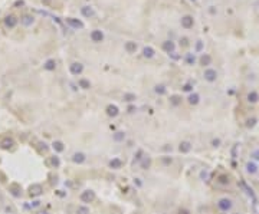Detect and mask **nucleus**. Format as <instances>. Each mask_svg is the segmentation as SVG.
Listing matches in <instances>:
<instances>
[{"label":"nucleus","instance_id":"nucleus-12","mask_svg":"<svg viewBox=\"0 0 259 214\" xmlns=\"http://www.w3.org/2000/svg\"><path fill=\"white\" fill-rule=\"evenodd\" d=\"M72 161L75 162V164H82V162L85 161V154H82V152H76V154H73Z\"/></svg>","mask_w":259,"mask_h":214},{"label":"nucleus","instance_id":"nucleus-43","mask_svg":"<svg viewBox=\"0 0 259 214\" xmlns=\"http://www.w3.org/2000/svg\"><path fill=\"white\" fill-rule=\"evenodd\" d=\"M201 47H203L201 42H197V45H196V49H197V50H201Z\"/></svg>","mask_w":259,"mask_h":214},{"label":"nucleus","instance_id":"nucleus-7","mask_svg":"<svg viewBox=\"0 0 259 214\" xmlns=\"http://www.w3.org/2000/svg\"><path fill=\"white\" fill-rule=\"evenodd\" d=\"M66 22H68V25H69V26L75 27V29H81V27H84V23H82L81 20L73 19V17H69V19H66Z\"/></svg>","mask_w":259,"mask_h":214},{"label":"nucleus","instance_id":"nucleus-36","mask_svg":"<svg viewBox=\"0 0 259 214\" xmlns=\"http://www.w3.org/2000/svg\"><path fill=\"white\" fill-rule=\"evenodd\" d=\"M170 102H171L173 105H179V104H180V98L176 96V95H174V96L170 98Z\"/></svg>","mask_w":259,"mask_h":214},{"label":"nucleus","instance_id":"nucleus-27","mask_svg":"<svg viewBox=\"0 0 259 214\" xmlns=\"http://www.w3.org/2000/svg\"><path fill=\"white\" fill-rule=\"evenodd\" d=\"M258 99H259V95L256 92H251V93L248 95V101H249V102H256Z\"/></svg>","mask_w":259,"mask_h":214},{"label":"nucleus","instance_id":"nucleus-19","mask_svg":"<svg viewBox=\"0 0 259 214\" xmlns=\"http://www.w3.org/2000/svg\"><path fill=\"white\" fill-rule=\"evenodd\" d=\"M154 49L153 47H150V46H145L144 49H142V55L145 56V58H153L154 56Z\"/></svg>","mask_w":259,"mask_h":214},{"label":"nucleus","instance_id":"nucleus-30","mask_svg":"<svg viewBox=\"0 0 259 214\" xmlns=\"http://www.w3.org/2000/svg\"><path fill=\"white\" fill-rule=\"evenodd\" d=\"M124 138H125L124 132H117V134H114V139L115 141H124Z\"/></svg>","mask_w":259,"mask_h":214},{"label":"nucleus","instance_id":"nucleus-18","mask_svg":"<svg viewBox=\"0 0 259 214\" xmlns=\"http://www.w3.org/2000/svg\"><path fill=\"white\" fill-rule=\"evenodd\" d=\"M125 50L128 53H134L137 50V43L136 42H127L125 43Z\"/></svg>","mask_w":259,"mask_h":214},{"label":"nucleus","instance_id":"nucleus-42","mask_svg":"<svg viewBox=\"0 0 259 214\" xmlns=\"http://www.w3.org/2000/svg\"><path fill=\"white\" fill-rule=\"evenodd\" d=\"M25 3H23V0H17L16 3H14V6H23Z\"/></svg>","mask_w":259,"mask_h":214},{"label":"nucleus","instance_id":"nucleus-32","mask_svg":"<svg viewBox=\"0 0 259 214\" xmlns=\"http://www.w3.org/2000/svg\"><path fill=\"white\" fill-rule=\"evenodd\" d=\"M76 214H89V208L88 207H78Z\"/></svg>","mask_w":259,"mask_h":214},{"label":"nucleus","instance_id":"nucleus-5","mask_svg":"<svg viewBox=\"0 0 259 214\" xmlns=\"http://www.w3.org/2000/svg\"><path fill=\"white\" fill-rule=\"evenodd\" d=\"M13 145H14V141H13L12 138H3L2 142H0V147L3 149H12Z\"/></svg>","mask_w":259,"mask_h":214},{"label":"nucleus","instance_id":"nucleus-31","mask_svg":"<svg viewBox=\"0 0 259 214\" xmlns=\"http://www.w3.org/2000/svg\"><path fill=\"white\" fill-rule=\"evenodd\" d=\"M255 124H256V118H249V119L246 121V127H248V128H253Z\"/></svg>","mask_w":259,"mask_h":214},{"label":"nucleus","instance_id":"nucleus-11","mask_svg":"<svg viewBox=\"0 0 259 214\" xmlns=\"http://www.w3.org/2000/svg\"><path fill=\"white\" fill-rule=\"evenodd\" d=\"M5 25H6V26H9V27H14L16 25H17V19H16L14 16H12V14H10V16H7L6 19H5Z\"/></svg>","mask_w":259,"mask_h":214},{"label":"nucleus","instance_id":"nucleus-39","mask_svg":"<svg viewBox=\"0 0 259 214\" xmlns=\"http://www.w3.org/2000/svg\"><path fill=\"white\" fill-rule=\"evenodd\" d=\"M183 89H184V91H187V92H190L192 89H193V86H192L190 84H186V85H184V88H183Z\"/></svg>","mask_w":259,"mask_h":214},{"label":"nucleus","instance_id":"nucleus-3","mask_svg":"<svg viewBox=\"0 0 259 214\" xmlns=\"http://www.w3.org/2000/svg\"><path fill=\"white\" fill-rule=\"evenodd\" d=\"M219 208L222 210V211H227V210H230L232 208V201L229 200V198H222V200L219 201Z\"/></svg>","mask_w":259,"mask_h":214},{"label":"nucleus","instance_id":"nucleus-1","mask_svg":"<svg viewBox=\"0 0 259 214\" xmlns=\"http://www.w3.org/2000/svg\"><path fill=\"white\" fill-rule=\"evenodd\" d=\"M94 200H95V193L92 190H86L81 194V201H84V203H91Z\"/></svg>","mask_w":259,"mask_h":214},{"label":"nucleus","instance_id":"nucleus-44","mask_svg":"<svg viewBox=\"0 0 259 214\" xmlns=\"http://www.w3.org/2000/svg\"><path fill=\"white\" fill-rule=\"evenodd\" d=\"M39 206H40V201H33V204H32V207H39Z\"/></svg>","mask_w":259,"mask_h":214},{"label":"nucleus","instance_id":"nucleus-45","mask_svg":"<svg viewBox=\"0 0 259 214\" xmlns=\"http://www.w3.org/2000/svg\"><path fill=\"white\" fill-rule=\"evenodd\" d=\"M181 42H183V46H187V39H186V38H183Z\"/></svg>","mask_w":259,"mask_h":214},{"label":"nucleus","instance_id":"nucleus-23","mask_svg":"<svg viewBox=\"0 0 259 214\" xmlns=\"http://www.w3.org/2000/svg\"><path fill=\"white\" fill-rule=\"evenodd\" d=\"M10 190H12V194L14 195V197H20V194H22V190H20L19 185H16V184H13L12 187H10Z\"/></svg>","mask_w":259,"mask_h":214},{"label":"nucleus","instance_id":"nucleus-47","mask_svg":"<svg viewBox=\"0 0 259 214\" xmlns=\"http://www.w3.org/2000/svg\"><path fill=\"white\" fill-rule=\"evenodd\" d=\"M39 214H45V213H39Z\"/></svg>","mask_w":259,"mask_h":214},{"label":"nucleus","instance_id":"nucleus-34","mask_svg":"<svg viewBox=\"0 0 259 214\" xmlns=\"http://www.w3.org/2000/svg\"><path fill=\"white\" fill-rule=\"evenodd\" d=\"M124 99H125L127 102H133V101L136 99V95H134V93H125V95H124Z\"/></svg>","mask_w":259,"mask_h":214},{"label":"nucleus","instance_id":"nucleus-16","mask_svg":"<svg viewBox=\"0 0 259 214\" xmlns=\"http://www.w3.org/2000/svg\"><path fill=\"white\" fill-rule=\"evenodd\" d=\"M43 68H45L46 71H55V68H56V62H55L53 59H49V60H46L45 62Z\"/></svg>","mask_w":259,"mask_h":214},{"label":"nucleus","instance_id":"nucleus-41","mask_svg":"<svg viewBox=\"0 0 259 214\" xmlns=\"http://www.w3.org/2000/svg\"><path fill=\"white\" fill-rule=\"evenodd\" d=\"M219 144H220V139H213V141H212V145H213V147H219Z\"/></svg>","mask_w":259,"mask_h":214},{"label":"nucleus","instance_id":"nucleus-9","mask_svg":"<svg viewBox=\"0 0 259 214\" xmlns=\"http://www.w3.org/2000/svg\"><path fill=\"white\" fill-rule=\"evenodd\" d=\"M82 71H84V66L81 65V63L75 62V63H72L71 65V73L72 75H79V73H82Z\"/></svg>","mask_w":259,"mask_h":214},{"label":"nucleus","instance_id":"nucleus-17","mask_svg":"<svg viewBox=\"0 0 259 214\" xmlns=\"http://www.w3.org/2000/svg\"><path fill=\"white\" fill-rule=\"evenodd\" d=\"M121 165H123V161H121L120 158H112L110 161V167L111 168H114V170L121 168Z\"/></svg>","mask_w":259,"mask_h":214},{"label":"nucleus","instance_id":"nucleus-20","mask_svg":"<svg viewBox=\"0 0 259 214\" xmlns=\"http://www.w3.org/2000/svg\"><path fill=\"white\" fill-rule=\"evenodd\" d=\"M20 22H22L25 26H30V25L33 23V17L32 16H29V14H25V16H22Z\"/></svg>","mask_w":259,"mask_h":214},{"label":"nucleus","instance_id":"nucleus-25","mask_svg":"<svg viewBox=\"0 0 259 214\" xmlns=\"http://www.w3.org/2000/svg\"><path fill=\"white\" fill-rule=\"evenodd\" d=\"M246 170H248V173H251V174H255L256 171H258V167L253 164V162H248L246 164Z\"/></svg>","mask_w":259,"mask_h":214},{"label":"nucleus","instance_id":"nucleus-21","mask_svg":"<svg viewBox=\"0 0 259 214\" xmlns=\"http://www.w3.org/2000/svg\"><path fill=\"white\" fill-rule=\"evenodd\" d=\"M52 148L55 149L56 152H62L64 151V144L61 142V141H55V142L52 144Z\"/></svg>","mask_w":259,"mask_h":214},{"label":"nucleus","instance_id":"nucleus-24","mask_svg":"<svg viewBox=\"0 0 259 214\" xmlns=\"http://www.w3.org/2000/svg\"><path fill=\"white\" fill-rule=\"evenodd\" d=\"M199 99H200V96H199L197 93H192V95L189 96V102L192 105H197L199 104Z\"/></svg>","mask_w":259,"mask_h":214},{"label":"nucleus","instance_id":"nucleus-29","mask_svg":"<svg viewBox=\"0 0 259 214\" xmlns=\"http://www.w3.org/2000/svg\"><path fill=\"white\" fill-rule=\"evenodd\" d=\"M154 91L157 92V93H160V95H163V93H166V86H164V85H157Z\"/></svg>","mask_w":259,"mask_h":214},{"label":"nucleus","instance_id":"nucleus-37","mask_svg":"<svg viewBox=\"0 0 259 214\" xmlns=\"http://www.w3.org/2000/svg\"><path fill=\"white\" fill-rule=\"evenodd\" d=\"M251 157H252L253 160H259V151H253L252 154H251Z\"/></svg>","mask_w":259,"mask_h":214},{"label":"nucleus","instance_id":"nucleus-26","mask_svg":"<svg viewBox=\"0 0 259 214\" xmlns=\"http://www.w3.org/2000/svg\"><path fill=\"white\" fill-rule=\"evenodd\" d=\"M150 164H151V160H150L148 157H144V160L141 161V168H144V170L150 168Z\"/></svg>","mask_w":259,"mask_h":214},{"label":"nucleus","instance_id":"nucleus-8","mask_svg":"<svg viewBox=\"0 0 259 214\" xmlns=\"http://www.w3.org/2000/svg\"><path fill=\"white\" fill-rule=\"evenodd\" d=\"M193 17L192 16H184V17H181V26L186 27V29H190V27L193 26Z\"/></svg>","mask_w":259,"mask_h":214},{"label":"nucleus","instance_id":"nucleus-10","mask_svg":"<svg viewBox=\"0 0 259 214\" xmlns=\"http://www.w3.org/2000/svg\"><path fill=\"white\" fill-rule=\"evenodd\" d=\"M163 49H164L167 53H173L174 52V42H171V40L164 42V43H163Z\"/></svg>","mask_w":259,"mask_h":214},{"label":"nucleus","instance_id":"nucleus-35","mask_svg":"<svg viewBox=\"0 0 259 214\" xmlns=\"http://www.w3.org/2000/svg\"><path fill=\"white\" fill-rule=\"evenodd\" d=\"M51 164L53 165V167H59V164H61V161H59L58 157H52L51 158Z\"/></svg>","mask_w":259,"mask_h":214},{"label":"nucleus","instance_id":"nucleus-15","mask_svg":"<svg viewBox=\"0 0 259 214\" xmlns=\"http://www.w3.org/2000/svg\"><path fill=\"white\" fill-rule=\"evenodd\" d=\"M179 149H180V152H189L190 149H192V144L189 142V141H183V142L180 144V147H179Z\"/></svg>","mask_w":259,"mask_h":214},{"label":"nucleus","instance_id":"nucleus-40","mask_svg":"<svg viewBox=\"0 0 259 214\" xmlns=\"http://www.w3.org/2000/svg\"><path fill=\"white\" fill-rule=\"evenodd\" d=\"M163 162H164L166 165H168V164H171V158H168V157H164V158H163Z\"/></svg>","mask_w":259,"mask_h":214},{"label":"nucleus","instance_id":"nucleus-13","mask_svg":"<svg viewBox=\"0 0 259 214\" xmlns=\"http://www.w3.org/2000/svg\"><path fill=\"white\" fill-rule=\"evenodd\" d=\"M82 14H84L85 17H92L94 14H95V12H94V9L92 7H89V6H84L82 7Z\"/></svg>","mask_w":259,"mask_h":214},{"label":"nucleus","instance_id":"nucleus-6","mask_svg":"<svg viewBox=\"0 0 259 214\" xmlns=\"http://www.w3.org/2000/svg\"><path fill=\"white\" fill-rule=\"evenodd\" d=\"M91 39H92V42H102L104 39V33L101 32V30H92V33H91Z\"/></svg>","mask_w":259,"mask_h":214},{"label":"nucleus","instance_id":"nucleus-14","mask_svg":"<svg viewBox=\"0 0 259 214\" xmlns=\"http://www.w3.org/2000/svg\"><path fill=\"white\" fill-rule=\"evenodd\" d=\"M118 112H120V111H118V108H117L115 105H108V106H107V114H108L110 117H117Z\"/></svg>","mask_w":259,"mask_h":214},{"label":"nucleus","instance_id":"nucleus-28","mask_svg":"<svg viewBox=\"0 0 259 214\" xmlns=\"http://www.w3.org/2000/svg\"><path fill=\"white\" fill-rule=\"evenodd\" d=\"M79 86H81L82 89H88L91 86V84H89V81H86V79H81V81H79Z\"/></svg>","mask_w":259,"mask_h":214},{"label":"nucleus","instance_id":"nucleus-38","mask_svg":"<svg viewBox=\"0 0 259 214\" xmlns=\"http://www.w3.org/2000/svg\"><path fill=\"white\" fill-rule=\"evenodd\" d=\"M220 182H222V184H227V182H229V178L225 177V175H222V177H220Z\"/></svg>","mask_w":259,"mask_h":214},{"label":"nucleus","instance_id":"nucleus-33","mask_svg":"<svg viewBox=\"0 0 259 214\" xmlns=\"http://www.w3.org/2000/svg\"><path fill=\"white\" fill-rule=\"evenodd\" d=\"M186 62H187L189 65H193L194 62H196V58H194V55H190V53H189L187 56H186Z\"/></svg>","mask_w":259,"mask_h":214},{"label":"nucleus","instance_id":"nucleus-22","mask_svg":"<svg viewBox=\"0 0 259 214\" xmlns=\"http://www.w3.org/2000/svg\"><path fill=\"white\" fill-rule=\"evenodd\" d=\"M210 62H212V58L209 56V55H201V58H200V63L203 66H207V65H210Z\"/></svg>","mask_w":259,"mask_h":214},{"label":"nucleus","instance_id":"nucleus-4","mask_svg":"<svg viewBox=\"0 0 259 214\" xmlns=\"http://www.w3.org/2000/svg\"><path fill=\"white\" fill-rule=\"evenodd\" d=\"M216 78H217V72L214 71V69H207V71H204V79H206V81L214 82Z\"/></svg>","mask_w":259,"mask_h":214},{"label":"nucleus","instance_id":"nucleus-2","mask_svg":"<svg viewBox=\"0 0 259 214\" xmlns=\"http://www.w3.org/2000/svg\"><path fill=\"white\" fill-rule=\"evenodd\" d=\"M42 193H43V188H42L40 184H33V185L29 187V194L32 195V197H38V195H40Z\"/></svg>","mask_w":259,"mask_h":214},{"label":"nucleus","instance_id":"nucleus-46","mask_svg":"<svg viewBox=\"0 0 259 214\" xmlns=\"http://www.w3.org/2000/svg\"><path fill=\"white\" fill-rule=\"evenodd\" d=\"M180 214H189L187 210H180Z\"/></svg>","mask_w":259,"mask_h":214}]
</instances>
